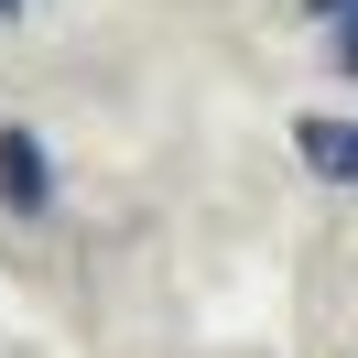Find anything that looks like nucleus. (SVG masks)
I'll use <instances>...</instances> for the list:
<instances>
[{
    "mask_svg": "<svg viewBox=\"0 0 358 358\" xmlns=\"http://www.w3.org/2000/svg\"><path fill=\"white\" fill-rule=\"evenodd\" d=\"M293 152H304L326 185H358V120H304V131H293Z\"/></svg>",
    "mask_w": 358,
    "mask_h": 358,
    "instance_id": "obj_1",
    "label": "nucleus"
},
{
    "mask_svg": "<svg viewBox=\"0 0 358 358\" xmlns=\"http://www.w3.org/2000/svg\"><path fill=\"white\" fill-rule=\"evenodd\" d=\"M0 196H11V206H44V141H33V131H0Z\"/></svg>",
    "mask_w": 358,
    "mask_h": 358,
    "instance_id": "obj_2",
    "label": "nucleus"
},
{
    "mask_svg": "<svg viewBox=\"0 0 358 358\" xmlns=\"http://www.w3.org/2000/svg\"><path fill=\"white\" fill-rule=\"evenodd\" d=\"M336 66L358 76V11H348V22H336Z\"/></svg>",
    "mask_w": 358,
    "mask_h": 358,
    "instance_id": "obj_3",
    "label": "nucleus"
},
{
    "mask_svg": "<svg viewBox=\"0 0 358 358\" xmlns=\"http://www.w3.org/2000/svg\"><path fill=\"white\" fill-rule=\"evenodd\" d=\"M304 11H315V22H348V11H358V0H304Z\"/></svg>",
    "mask_w": 358,
    "mask_h": 358,
    "instance_id": "obj_4",
    "label": "nucleus"
},
{
    "mask_svg": "<svg viewBox=\"0 0 358 358\" xmlns=\"http://www.w3.org/2000/svg\"><path fill=\"white\" fill-rule=\"evenodd\" d=\"M0 11H22V0H0Z\"/></svg>",
    "mask_w": 358,
    "mask_h": 358,
    "instance_id": "obj_5",
    "label": "nucleus"
}]
</instances>
